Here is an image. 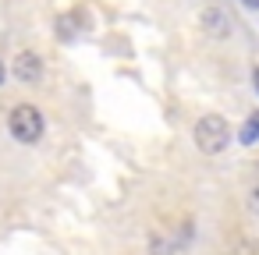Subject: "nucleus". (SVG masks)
<instances>
[{
    "label": "nucleus",
    "instance_id": "nucleus-9",
    "mask_svg": "<svg viewBox=\"0 0 259 255\" xmlns=\"http://www.w3.org/2000/svg\"><path fill=\"white\" fill-rule=\"evenodd\" d=\"M0 85H4V64H0Z\"/></svg>",
    "mask_w": 259,
    "mask_h": 255
},
{
    "label": "nucleus",
    "instance_id": "nucleus-2",
    "mask_svg": "<svg viewBox=\"0 0 259 255\" xmlns=\"http://www.w3.org/2000/svg\"><path fill=\"white\" fill-rule=\"evenodd\" d=\"M8 128H11L15 142H22V145H36V142L43 138V128H47V124H43V114H39L32 103H22V107L11 110Z\"/></svg>",
    "mask_w": 259,
    "mask_h": 255
},
{
    "label": "nucleus",
    "instance_id": "nucleus-5",
    "mask_svg": "<svg viewBox=\"0 0 259 255\" xmlns=\"http://www.w3.org/2000/svg\"><path fill=\"white\" fill-rule=\"evenodd\" d=\"M255 138H259V117H252V121H245V124H241V135H238V142L252 145Z\"/></svg>",
    "mask_w": 259,
    "mask_h": 255
},
{
    "label": "nucleus",
    "instance_id": "nucleus-4",
    "mask_svg": "<svg viewBox=\"0 0 259 255\" xmlns=\"http://www.w3.org/2000/svg\"><path fill=\"white\" fill-rule=\"evenodd\" d=\"M202 29L209 36H231V18L224 11H202Z\"/></svg>",
    "mask_w": 259,
    "mask_h": 255
},
{
    "label": "nucleus",
    "instance_id": "nucleus-6",
    "mask_svg": "<svg viewBox=\"0 0 259 255\" xmlns=\"http://www.w3.org/2000/svg\"><path fill=\"white\" fill-rule=\"evenodd\" d=\"M245 206H248V213H252V216H259V181L248 188V198H245Z\"/></svg>",
    "mask_w": 259,
    "mask_h": 255
},
{
    "label": "nucleus",
    "instance_id": "nucleus-7",
    "mask_svg": "<svg viewBox=\"0 0 259 255\" xmlns=\"http://www.w3.org/2000/svg\"><path fill=\"white\" fill-rule=\"evenodd\" d=\"M241 4H245V8H259V0H241Z\"/></svg>",
    "mask_w": 259,
    "mask_h": 255
},
{
    "label": "nucleus",
    "instance_id": "nucleus-8",
    "mask_svg": "<svg viewBox=\"0 0 259 255\" xmlns=\"http://www.w3.org/2000/svg\"><path fill=\"white\" fill-rule=\"evenodd\" d=\"M255 92H259V68H255Z\"/></svg>",
    "mask_w": 259,
    "mask_h": 255
},
{
    "label": "nucleus",
    "instance_id": "nucleus-3",
    "mask_svg": "<svg viewBox=\"0 0 259 255\" xmlns=\"http://www.w3.org/2000/svg\"><path fill=\"white\" fill-rule=\"evenodd\" d=\"M15 78L18 82H25V85H36L39 78H43V61H39V54H32V50H22L18 57H15Z\"/></svg>",
    "mask_w": 259,
    "mask_h": 255
},
{
    "label": "nucleus",
    "instance_id": "nucleus-1",
    "mask_svg": "<svg viewBox=\"0 0 259 255\" xmlns=\"http://www.w3.org/2000/svg\"><path fill=\"white\" fill-rule=\"evenodd\" d=\"M195 145H199V152H206V156L224 152V149L231 145V128H227V121H224L220 114H202V117L195 121Z\"/></svg>",
    "mask_w": 259,
    "mask_h": 255
}]
</instances>
